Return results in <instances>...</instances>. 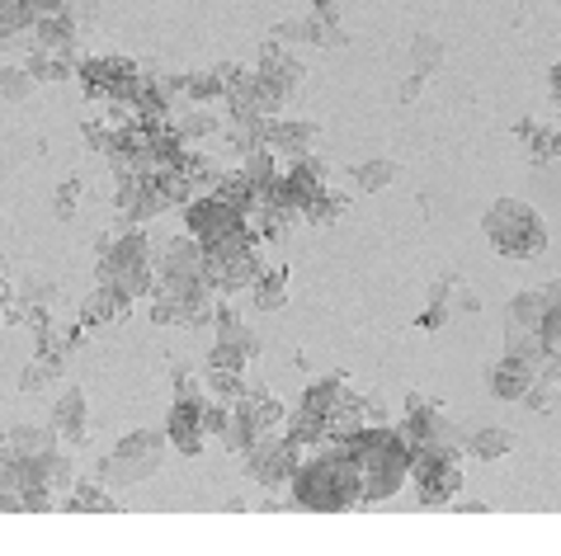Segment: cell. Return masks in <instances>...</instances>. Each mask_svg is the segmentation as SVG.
I'll return each instance as SVG.
<instances>
[{
	"label": "cell",
	"mask_w": 561,
	"mask_h": 556,
	"mask_svg": "<svg viewBox=\"0 0 561 556\" xmlns=\"http://www.w3.org/2000/svg\"><path fill=\"white\" fill-rule=\"evenodd\" d=\"M293 505L316 509V515H344V509L364 505V467L340 438H326L312 458L297 462L293 472Z\"/></svg>",
	"instance_id": "cell-1"
},
{
	"label": "cell",
	"mask_w": 561,
	"mask_h": 556,
	"mask_svg": "<svg viewBox=\"0 0 561 556\" xmlns=\"http://www.w3.org/2000/svg\"><path fill=\"white\" fill-rule=\"evenodd\" d=\"M481 232L496 246V255H505V260H538V255L548 250V226H542L538 208L524 203V198H500V203H491Z\"/></svg>",
	"instance_id": "cell-2"
},
{
	"label": "cell",
	"mask_w": 561,
	"mask_h": 556,
	"mask_svg": "<svg viewBox=\"0 0 561 556\" xmlns=\"http://www.w3.org/2000/svg\"><path fill=\"white\" fill-rule=\"evenodd\" d=\"M166 434L156 430H133L119 438V448L109 458H99V481L105 486H137V481H151L166 462Z\"/></svg>",
	"instance_id": "cell-3"
},
{
	"label": "cell",
	"mask_w": 561,
	"mask_h": 556,
	"mask_svg": "<svg viewBox=\"0 0 561 556\" xmlns=\"http://www.w3.org/2000/svg\"><path fill=\"white\" fill-rule=\"evenodd\" d=\"M411 481L420 505H453V495L463 491V444L411 453Z\"/></svg>",
	"instance_id": "cell-4"
},
{
	"label": "cell",
	"mask_w": 561,
	"mask_h": 556,
	"mask_svg": "<svg viewBox=\"0 0 561 556\" xmlns=\"http://www.w3.org/2000/svg\"><path fill=\"white\" fill-rule=\"evenodd\" d=\"M297 453L288 438L279 434H265V438H255L251 453H246V472L255 486H265V491H288L293 486V472H297Z\"/></svg>",
	"instance_id": "cell-5"
},
{
	"label": "cell",
	"mask_w": 561,
	"mask_h": 556,
	"mask_svg": "<svg viewBox=\"0 0 561 556\" xmlns=\"http://www.w3.org/2000/svg\"><path fill=\"white\" fill-rule=\"evenodd\" d=\"M184 226H190V236H198L204 246H212V240L241 232L246 218H241L232 203H222L218 194H198L194 203H184Z\"/></svg>",
	"instance_id": "cell-6"
},
{
	"label": "cell",
	"mask_w": 561,
	"mask_h": 556,
	"mask_svg": "<svg viewBox=\"0 0 561 556\" xmlns=\"http://www.w3.org/2000/svg\"><path fill=\"white\" fill-rule=\"evenodd\" d=\"M204 401H190V396H175V401H170L166 438L175 453H184V458H198V453H204V438H208L204 434Z\"/></svg>",
	"instance_id": "cell-7"
},
{
	"label": "cell",
	"mask_w": 561,
	"mask_h": 556,
	"mask_svg": "<svg viewBox=\"0 0 561 556\" xmlns=\"http://www.w3.org/2000/svg\"><path fill=\"white\" fill-rule=\"evenodd\" d=\"M255 71H260V81L269 85V90H279L283 99H293V90L307 81V66H302L297 57L288 52V42H275V38L260 48V62H255Z\"/></svg>",
	"instance_id": "cell-8"
},
{
	"label": "cell",
	"mask_w": 561,
	"mask_h": 556,
	"mask_svg": "<svg viewBox=\"0 0 561 556\" xmlns=\"http://www.w3.org/2000/svg\"><path fill=\"white\" fill-rule=\"evenodd\" d=\"M265 147H275L283 161H297V156H312L321 147V123L312 119H269V137Z\"/></svg>",
	"instance_id": "cell-9"
},
{
	"label": "cell",
	"mask_w": 561,
	"mask_h": 556,
	"mask_svg": "<svg viewBox=\"0 0 561 556\" xmlns=\"http://www.w3.org/2000/svg\"><path fill=\"white\" fill-rule=\"evenodd\" d=\"M232 406H236V416L246 420L260 438H265V434H283L288 410H283V401H275V392H269V387H246Z\"/></svg>",
	"instance_id": "cell-10"
},
{
	"label": "cell",
	"mask_w": 561,
	"mask_h": 556,
	"mask_svg": "<svg viewBox=\"0 0 561 556\" xmlns=\"http://www.w3.org/2000/svg\"><path fill=\"white\" fill-rule=\"evenodd\" d=\"M34 481H38V462H28V458H20V453L0 448V509H5V515H24L20 495L34 486Z\"/></svg>",
	"instance_id": "cell-11"
},
{
	"label": "cell",
	"mask_w": 561,
	"mask_h": 556,
	"mask_svg": "<svg viewBox=\"0 0 561 556\" xmlns=\"http://www.w3.org/2000/svg\"><path fill=\"white\" fill-rule=\"evenodd\" d=\"M156 274L161 279H204V240L198 236H175L156 260Z\"/></svg>",
	"instance_id": "cell-12"
},
{
	"label": "cell",
	"mask_w": 561,
	"mask_h": 556,
	"mask_svg": "<svg viewBox=\"0 0 561 556\" xmlns=\"http://www.w3.org/2000/svg\"><path fill=\"white\" fill-rule=\"evenodd\" d=\"M133 302L137 297H127L119 283H95V293L81 302V321L90 325V331L95 325H113V321H123L127 311H133Z\"/></svg>",
	"instance_id": "cell-13"
},
{
	"label": "cell",
	"mask_w": 561,
	"mask_h": 556,
	"mask_svg": "<svg viewBox=\"0 0 561 556\" xmlns=\"http://www.w3.org/2000/svg\"><path fill=\"white\" fill-rule=\"evenodd\" d=\"M90 406H85V392L81 387H66L62 396L52 401V430L57 438H71V444H85V434H90Z\"/></svg>",
	"instance_id": "cell-14"
},
{
	"label": "cell",
	"mask_w": 561,
	"mask_h": 556,
	"mask_svg": "<svg viewBox=\"0 0 561 556\" xmlns=\"http://www.w3.org/2000/svg\"><path fill=\"white\" fill-rule=\"evenodd\" d=\"M534 378H538V368L534 363H524V359H514V354H505L496 368H491V396L496 401H524L528 387H534Z\"/></svg>",
	"instance_id": "cell-15"
},
{
	"label": "cell",
	"mask_w": 561,
	"mask_h": 556,
	"mask_svg": "<svg viewBox=\"0 0 561 556\" xmlns=\"http://www.w3.org/2000/svg\"><path fill=\"white\" fill-rule=\"evenodd\" d=\"M66 354H71V349H38V359L20 373V392H24V396L57 392V382H62V373H66Z\"/></svg>",
	"instance_id": "cell-16"
},
{
	"label": "cell",
	"mask_w": 561,
	"mask_h": 556,
	"mask_svg": "<svg viewBox=\"0 0 561 556\" xmlns=\"http://www.w3.org/2000/svg\"><path fill=\"white\" fill-rule=\"evenodd\" d=\"M0 448H10V453H20V458L38 462L48 448H57V430H52V424H14V430L0 438Z\"/></svg>",
	"instance_id": "cell-17"
},
{
	"label": "cell",
	"mask_w": 561,
	"mask_h": 556,
	"mask_svg": "<svg viewBox=\"0 0 561 556\" xmlns=\"http://www.w3.org/2000/svg\"><path fill=\"white\" fill-rule=\"evenodd\" d=\"M350 382H344L340 373H330V378H321V382H312V387L307 392H302V406H307L312 410V416H321V420H330V416H336V410L344 406V401H350Z\"/></svg>",
	"instance_id": "cell-18"
},
{
	"label": "cell",
	"mask_w": 561,
	"mask_h": 556,
	"mask_svg": "<svg viewBox=\"0 0 561 556\" xmlns=\"http://www.w3.org/2000/svg\"><path fill=\"white\" fill-rule=\"evenodd\" d=\"M66 509L71 515H119V501H113V495L105 491V481H76V486H71V495H66Z\"/></svg>",
	"instance_id": "cell-19"
},
{
	"label": "cell",
	"mask_w": 561,
	"mask_h": 556,
	"mask_svg": "<svg viewBox=\"0 0 561 556\" xmlns=\"http://www.w3.org/2000/svg\"><path fill=\"white\" fill-rule=\"evenodd\" d=\"M514 133H520L524 151L534 156L538 165H548V161H557V156H561V127H548V123H534V119H524L520 127H514Z\"/></svg>",
	"instance_id": "cell-20"
},
{
	"label": "cell",
	"mask_w": 561,
	"mask_h": 556,
	"mask_svg": "<svg viewBox=\"0 0 561 556\" xmlns=\"http://www.w3.org/2000/svg\"><path fill=\"white\" fill-rule=\"evenodd\" d=\"M175 165L184 170V175H190L194 194H212V189H218V184H222V175H227V170H222L218 161H212L208 151H198V147H184V156H180Z\"/></svg>",
	"instance_id": "cell-21"
},
{
	"label": "cell",
	"mask_w": 561,
	"mask_h": 556,
	"mask_svg": "<svg viewBox=\"0 0 561 556\" xmlns=\"http://www.w3.org/2000/svg\"><path fill=\"white\" fill-rule=\"evenodd\" d=\"M463 453H472L477 462H500V458H510V453H514V434L500 430V424H491V430L467 434L463 438Z\"/></svg>",
	"instance_id": "cell-22"
},
{
	"label": "cell",
	"mask_w": 561,
	"mask_h": 556,
	"mask_svg": "<svg viewBox=\"0 0 561 556\" xmlns=\"http://www.w3.org/2000/svg\"><path fill=\"white\" fill-rule=\"evenodd\" d=\"M38 481L42 486H52L57 495H71V486H76V462H71V453H62V448H48L38 458Z\"/></svg>",
	"instance_id": "cell-23"
},
{
	"label": "cell",
	"mask_w": 561,
	"mask_h": 556,
	"mask_svg": "<svg viewBox=\"0 0 561 556\" xmlns=\"http://www.w3.org/2000/svg\"><path fill=\"white\" fill-rule=\"evenodd\" d=\"M397 175H401V165L387 161V156H378V161H358V165L350 170V180H354L358 194H382V189H392Z\"/></svg>",
	"instance_id": "cell-24"
},
{
	"label": "cell",
	"mask_w": 561,
	"mask_h": 556,
	"mask_svg": "<svg viewBox=\"0 0 561 556\" xmlns=\"http://www.w3.org/2000/svg\"><path fill=\"white\" fill-rule=\"evenodd\" d=\"M20 62L34 71L38 85H57V81L76 76V62H71V57H62V52H48V48H34L28 57H20Z\"/></svg>",
	"instance_id": "cell-25"
},
{
	"label": "cell",
	"mask_w": 561,
	"mask_h": 556,
	"mask_svg": "<svg viewBox=\"0 0 561 556\" xmlns=\"http://www.w3.org/2000/svg\"><path fill=\"white\" fill-rule=\"evenodd\" d=\"M175 133L190 141V147H198V141H208V137H222V119L208 104H194L190 113H180L175 119Z\"/></svg>",
	"instance_id": "cell-26"
},
{
	"label": "cell",
	"mask_w": 561,
	"mask_h": 556,
	"mask_svg": "<svg viewBox=\"0 0 561 556\" xmlns=\"http://www.w3.org/2000/svg\"><path fill=\"white\" fill-rule=\"evenodd\" d=\"M184 99H190V104H212V99H227V76H222V66L184 71Z\"/></svg>",
	"instance_id": "cell-27"
},
{
	"label": "cell",
	"mask_w": 561,
	"mask_h": 556,
	"mask_svg": "<svg viewBox=\"0 0 561 556\" xmlns=\"http://www.w3.org/2000/svg\"><path fill=\"white\" fill-rule=\"evenodd\" d=\"M344 212H350V194H336V189L326 184V189L316 194L307 208H302V222H312V226H336V222H344Z\"/></svg>",
	"instance_id": "cell-28"
},
{
	"label": "cell",
	"mask_w": 561,
	"mask_h": 556,
	"mask_svg": "<svg viewBox=\"0 0 561 556\" xmlns=\"http://www.w3.org/2000/svg\"><path fill=\"white\" fill-rule=\"evenodd\" d=\"M34 90H38V81H34V71H28L24 62H5V66H0V109L24 104Z\"/></svg>",
	"instance_id": "cell-29"
},
{
	"label": "cell",
	"mask_w": 561,
	"mask_h": 556,
	"mask_svg": "<svg viewBox=\"0 0 561 556\" xmlns=\"http://www.w3.org/2000/svg\"><path fill=\"white\" fill-rule=\"evenodd\" d=\"M542 317H548V302H542V293H538V288L514 293V297H510V307H505V321H510V325H524V331H538Z\"/></svg>",
	"instance_id": "cell-30"
},
{
	"label": "cell",
	"mask_w": 561,
	"mask_h": 556,
	"mask_svg": "<svg viewBox=\"0 0 561 556\" xmlns=\"http://www.w3.org/2000/svg\"><path fill=\"white\" fill-rule=\"evenodd\" d=\"M251 297L260 311H279L288 302V269H265V274L251 283Z\"/></svg>",
	"instance_id": "cell-31"
},
{
	"label": "cell",
	"mask_w": 561,
	"mask_h": 556,
	"mask_svg": "<svg viewBox=\"0 0 561 556\" xmlns=\"http://www.w3.org/2000/svg\"><path fill=\"white\" fill-rule=\"evenodd\" d=\"M218 339H222V345H236V349H246L251 359H255V354H260V335H255L246 321H236V317H232V311H227V307H218Z\"/></svg>",
	"instance_id": "cell-32"
},
{
	"label": "cell",
	"mask_w": 561,
	"mask_h": 556,
	"mask_svg": "<svg viewBox=\"0 0 561 556\" xmlns=\"http://www.w3.org/2000/svg\"><path fill=\"white\" fill-rule=\"evenodd\" d=\"M204 387L208 396H218V401H236L241 392H246V373H236V368H204Z\"/></svg>",
	"instance_id": "cell-33"
},
{
	"label": "cell",
	"mask_w": 561,
	"mask_h": 556,
	"mask_svg": "<svg viewBox=\"0 0 561 556\" xmlns=\"http://www.w3.org/2000/svg\"><path fill=\"white\" fill-rule=\"evenodd\" d=\"M443 42L435 38V34H415L411 38V62H415V71H420V76H435V71L443 66Z\"/></svg>",
	"instance_id": "cell-34"
},
{
	"label": "cell",
	"mask_w": 561,
	"mask_h": 556,
	"mask_svg": "<svg viewBox=\"0 0 561 556\" xmlns=\"http://www.w3.org/2000/svg\"><path fill=\"white\" fill-rule=\"evenodd\" d=\"M307 20H312V48H344V42H350V34H344V28H340V14H307Z\"/></svg>",
	"instance_id": "cell-35"
},
{
	"label": "cell",
	"mask_w": 561,
	"mask_h": 556,
	"mask_svg": "<svg viewBox=\"0 0 561 556\" xmlns=\"http://www.w3.org/2000/svg\"><path fill=\"white\" fill-rule=\"evenodd\" d=\"M505 354H514V359H524V363H542V339L538 331H524V325H510L505 331Z\"/></svg>",
	"instance_id": "cell-36"
},
{
	"label": "cell",
	"mask_w": 561,
	"mask_h": 556,
	"mask_svg": "<svg viewBox=\"0 0 561 556\" xmlns=\"http://www.w3.org/2000/svg\"><path fill=\"white\" fill-rule=\"evenodd\" d=\"M218 438L227 444V453H236V458H246V453H251V444H255V438H260V434H255L251 424L236 416V406H232V420H227V430H222Z\"/></svg>",
	"instance_id": "cell-37"
},
{
	"label": "cell",
	"mask_w": 561,
	"mask_h": 556,
	"mask_svg": "<svg viewBox=\"0 0 561 556\" xmlns=\"http://www.w3.org/2000/svg\"><path fill=\"white\" fill-rule=\"evenodd\" d=\"M14 302H20L24 311L28 307H52L57 302V283H48V279H28L20 293H14Z\"/></svg>",
	"instance_id": "cell-38"
},
{
	"label": "cell",
	"mask_w": 561,
	"mask_h": 556,
	"mask_svg": "<svg viewBox=\"0 0 561 556\" xmlns=\"http://www.w3.org/2000/svg\"><path fill=\"white\" fill-rule=\"evenodd\" d=\"M208 363H212V368H236V373H246V363H255V359H251L246 349H236V345H222V339H218V345L208 349Z\"/></svg>",
	"instance_id": "cell-39"
},
{
	"label": "cell",
	"mask_w": 561,
	"mask_h": 556,
	"mask_svg": "<svg viewBox=\"0 0 561 556\" xmlns=\"http://www.w3.org/2000/svg\"><path fill=\"white\" fill-rule=\"evenodd\" d=\"M227 420H232V401H218V396H208L204 401V434L218 438L227 430Z\"/></svg>",
	"instance_id": "cell-40"
},
{
	"label": "cell",
	"mask_w": 561,
	"mask_h": 556,
	"mask_svg": "<svg viewBox=\"0 0 561 556\" xmlns=\"http://www.w3.org/2000/svg\"><path fill=\"white\" fill-rule=\"evenodd\" d=\"M528 410H557L561 406V387L557 382H542V378H534V387H528Z\"/></svg>",
	"instance_id": "cell-41"
},
{
	"label": "cell",
	"mask_w": 561,
	"mask_h": 556,
	"mask_svg": "<svg viewBox=\"0 0 561 556\" xmlns=\"http://www.w3.org/2000/svg\"><path fill=\"white\" fill-rule=\"evenodd\" d=\"M275 42H307L312 38V20L307 14H293V20H283V24H275V34H269Z\"/></svg>",
	"instance_id": "cell-42"
},
{
	"label": "cell",
	"mask_w": 561,
	"mask_h": 556,
	"mask_svg": "<svg viewBox=\"0 0 561 556\" xmlns=\"http://www.w3.org/2000/svg\"><path fill=\"white\" fill-rule=\"evenodd\" d=\"M81 141H85V151H113V123H85L81 127Z\"/></svg>",
	"instance_id": "cell-43"
},
{
	"label": "cell",
	"mask_w": 561,
	"mask_h": 556,
	"mask_svg": "<svg viewBox=\"0 0 561 556\" xmlns=\"http://www.w3.org/2000/svg\"><path fill=\"white\" fill-rule=\"evenodd\" d=\"M538 339H542V354H557L561 359V311H548V317H542Z\"/></svg>",
	"instance_id": "cell-44"
},
{
	"label": "cell",
	"mask_w": 561,
	"mask_h": 556,
	"mask_svg": "<svg viewBox=\"0 0 561 556\" xmlns=\"http://www.w3.org/2000/svg\"><path fill=\"white\" fill-rule=\"evenodd\" d=\"M81 180H62V189H57V218H76L81 208Z\"/></svg>",
	"instance_id": "cell-45"
},
{
	"label": "cell",
	"mask_w": 561,
	"mask_h": 556,
	"mask_svg": "<svg viewBox=\"0 0 561 556\" xmlns=\"http://www.w3.org/2000/svg\"><path fill=\"white\" fill-rule=\"evenodd\" d=\"M62 10H66V14H71V20H76L81 28L99 20V0H62Z\"/></svg>",
	"instance_id": "cell-46"
},
{
	"label": "cell",
	"mask_w": 561,
	"mask_h": 556,
	"mask_svg": "<svg viewBox=\"0 0 561 556\" xmlns=\"http://www.w3.org/2000/svg\"><path fill=\"white\" fill-rule=\"evenodd\" d=\"M425 81H429V76H420V71H411V76L397 85V99H401V104H415V99H420V90H425Z\"/></svg>",
	"instance_id": "cell-47"
},
{
	"label": "cell",
	"mask_w": 561,
	"mask_h": 556,
	"mask_svg": "<svg viewBox=\"0 0 561 556\" xmlns=\"http://www.w3.org/2000/svg\"><path fill=\"white\" fill-rule=\"evenodd\" d=\"M542 302H548V311H561V279H552V283H542Z\"/></svg>",
	"instance_id": "cell-48"
},
{
	"label": "cell",
	"mask_w": 561,
	"mask_h": 556,
	"mask_svg": "<svg viewBox=\"0 0 561 556\" xmlns=\"http://www.w3.org/2000/svg\"><path fill=\"white\" fill-rule=\"evenodd\" d=\"M28 5H34L38 14H57V10H62V0H28Z\"/></svg>",
	"instance_id": "cell-49"
},
{
	"label": "cell",
	"mask_w": 561,
	"mask_h": 556,
	"mask_svg": "<svg viewBox=\"0 0 561 556\" xmlns=\"http://www.w3.org/2000/svg\"><path fill=\"white\" fill-rule=\"evenodd\" d=\"M316 14H340V0H312Z\"/></svg>",
	"instance_id": "cell-50"
},
{
	"label": "cell",
	"mask_w": 561,
	"mask_h": 556,
	"mask_svg": "<svg viewBox=\"0 0 561 556\" xmlns=\"http://www.w3.org/2000/svg\"><path fill=\"white\" fill-rule=\"evenodd\" d=\"M458 515H486V501H463L458 505Z\"/></svg>",
	"instance_id": "cell-51"
},
{
	"label": "cell",
	"mask_w": 561,
	"mask_h": 556,
	"mask_svg": "<svg viewBox=\"0 0 561 556\" xmlns=\"http://www.w3.org/2000/svg\"><path fill=\"white\" fill-rule=\"evenodd\" d=\"M420 406H429V396H420V392H411V396H406V410H420Z\"/></svg>",
	"instance_id": "cell-52"
}]
</instances>
